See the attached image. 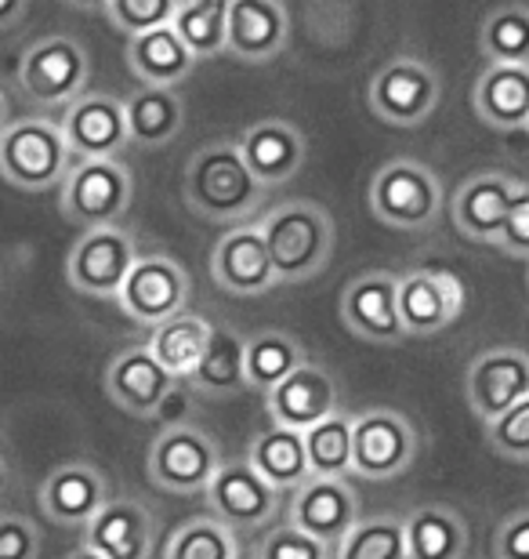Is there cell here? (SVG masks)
Masks as SVG:
<instances>
[{
    "label": "cell",
    "mask_w": 529,
    "mask_h": 559,
    "mask_svg": "<svg viewBox=\"0 0 529 559\" xmlns=\"http://www.w3.org/2000/svg\"><path fill=\"white\" fill-rule=\"evenodd\" d=\"M185 204L214 226H243L265 204L268 189L247 167L236 139L207 142L185 164Z\"/></svg>",
    "instance_id": "6da1fadb"
},
{
    "label": "cell",
    "mask_w": 529,
    "mask_h": 559,
    "mask_svg": "<svg viewBox=\"0 0 529 559\" xmlns=\"http://www.w3.org/2000/svg\"><path fill=\"white\" fill-rule=\"evenodd\" d=\"M262 237L279 284H309L330 265L334 218L312 200H287L276 211H268Z\"/></svg>",
    "instance_id": "7a4b0ae2"
},
{
    "label": "cell",
    "mask_w": 529,
    "mask_h": 559,
    "mask_svg": "<svg viewBox=\"0 0 529 559\" xmlns=\"http://www.w3.org/2000/svg\"><path fill=\"white\" fill-rule=\"evenodd\" d=\"M73 164L76 156L62 135V124L55 120L26 117L0 131V175L8 186L44 193L51 186H62Z\"/></svg>",
    "instance_id": "3957f363"
},
{
    "label": "cell",
    "mask_w": 529,
    "mask_h": 559,
    "mask_svg": "<svg viewBox=\"0 0 529 559\" xmlns=\"http://www.w3.org/2000/svg\"><path fill=\"white\" fill-rule=\"evenodd\" d=\"M438 207H443V182L421 160L396 156L370 178V211L381 226L424 233L438 222Z\"/></svg>",
    "instance_id": "277c9868"
},
{
    "label": "cell",
    "mask_w": 529,
    "mask_h": 559,
    "mask_svg": "<svg viewBox=\"0 0 529 559\" xmlns=\"http://www.w3.org/2000/svg\"><path fill=\"white\" fill-rule=\"evenodd\" d=\"M221 462V447L207 429L178 421L167 425L153 440L145 473H149V484L167 490V495H204Z\"/></svg>",
    "instance_id": "5b68a950"
},
{
    "label": "cell",
    "mask_w": 529,
    "mask_h": 559,
    "mask_svg": "<svg viewBox=\"0 0 529 559\" xmlns=\"http://www.w3.org/2000/svg\"><path fill=\"white\" fill-rule=\"evenodd\" d=\"M92 59L76 37H44L19 59V87L33 106H70L87 92Z\"/></svg>",
    "instance_id": "8992f818"
},
{
    "label": "cell",
    "mask_w": 529,
    "mask_h": 559,
    "mask_svg": "<svg viewBox=\"0 0 529 559\" xmlns=\"http://www.w3.org/2000/svg\"><path fill=\"white\" fill-rule=\"evenodd\" d=\"M370 109L392 128H418L435 114L438 98H443V76L435 73V66L424 59L402 55L381 66L370 81Z\"/></svg>",
    "instance_id": "52a82bcc"
},
{
    "label": "cell",
    "mask_w": 529,
    "mask_h": 559,
    "mask_svg": "<svg viewBox=\"0 0 529 559\" xmlns=\"http://www.w3.org/2000/svg\"><path fill=\"white\" fill-rule=\"evenodd\" d=\"M131 193V175L120 160H76L62 178V215L84 229L120 226Z\"/></svg>",
    "instance_id": "ba28073f"
},
{
    "label": "cell",
    "mask_w": 529,
    "mask_h": 559,
    "mask_svg": "<svg viewBox=\"0 0 529 559\" xmlns=\"http://www.w3.org/2000/svg\"><path fill=\"white\" fill-rule=\"evenodd\" d=\"M418 457V429L407 415L388 407L366 411L356 418L352 432V476L359 479H396Z\"/></svg>",
    "instance_id": "9c48e42d"
},
{
    "label": "cell",
    "mask_w": 529,
    "mask_h": 559,
    "mask_svg": "<svg viewBox=\"0 0 529 559\" xmlns=\"http://www.w3.org/2000/svg\"><path fill=\"white\" fill-rule=\"evenodd\" d=\"M139 259V240L123 226L84 229V237L73 243L70 259H65V280L84 295L117 298Z\"/></svg>",
    "instance_id": "30bf717a"
},
{
    "label": "cell",
    "mask_w": 529,
    "mask_h": 559,
    "mask_svg": "<svg viewBox=\"0 0 529 559\" xmlns=\"http://www.w3.org/2000/svg\"><path fill=\"white\" fill-rule=\"evenodd\" d=\"M189 295H193V284H189L185 265H178L171 254L153 251L134 262V270L123 280L117 301L134 323L156 328V323L185 312Z\"/></svg>",
    "instance_id": "8fae6325"
},
{
    "label": "cell",
    "mask_w": 529,
    "mask_h": 559,
    "mask_svg": "<svg viewBox=\"0 0 529 559\" xmlns=\"http://www.w3.org/2000/svg\"><path fill=\"white\" fill-rule=\"evenodd\" d=\"M341 320L363 342L399 345L410 334L399 317V276L385 270L359 273L341 290Z\"/></svg>",
    "instance_id": "7c38bea8"
},
{
    "label": "cell",
    "mask_w": 529,
    "mask_h": 559,
    "mask_svg": "<svg viewBox=\"0 0 529 559\" xmlns=\"http://www.w3.org/2000/svg\"><path fill=\"white\" fill-rule=\"evenodd\" d=\"M204 498H207V516L221 520L236 534L262 527V523L276 516L279 506V490L273 484H265L247 457L221 462L211 487L204 490Z\"/></svg>",
    "instance_id": "4fadbf2b"
},
{
    "label": "cell",
    "mask_w": 529,
    "mask_h": 559,
    "mask_svg": "<svg viewBox=\"0 0 529 559\" xmlns=\"http://www.w3.org/2000/svg\"><path fill=\"white\" fill-rule=\"evenodd\" d=\"M62 135L76 160H120L131 145L123 103L103 92H84L62 109Z\"/></svg>",
    "instance_id": "5bb4252c"
},
{
    "label": "cell",
    "mask_w": 529,
    "mask_h": 559,
    "mask_svg": "<svg viewBox=\"0 0 529 559\" xmlns=\"http://www.w3.org/2000/svg\"><path fill=\"white\" fill-rule=\"evenodd\" d=\"M185 378H175L167 367L149 353V345H131L123 349L106 371V393L112 404L123 407L134 418H160L167 396L182 385Z\"/></svg>",
    "instance_id": "9a60e30c"
},
{
    "label": "cell",
    "mask_w": 529,
    "mask_h": 559,
    "mask_svg": "<svg viewBox=\"0 0 529 559\" xmlns=\"http://www.w3.org/2000/svg\"><path fill=\"white\" fill-rule=\"evenodd\" d=\"M465 309V284L449 270H413L399 276V317L410 338L446 331Z\"/></svg>",
    "instance_id": "2e32d148"
},
{
    "label": "cell",
    "mask_w": 529,
    "mask_h": 559,
    "mask_svg": "<svg viewBox=\"0 0 529 559\" xmlns=\"http://www.w3.org/2000/svg\"><path fill=\"white\" fill-rule=\"evenodd\" d=\"M211 280L221 290H229V295H243V298L265 295V290H273L279 284L273 259H268L262 226L243 222V226H232L218 243H214Z\"/></svg>",
    "instance_id": "e0dca14e"
},
{
    "label": "cell",
    "mask_w": 529,
    "mask_h": 559,
    "mask_svg": "<svg viewBox=\"0 0 529 559\" xmlns=\"http://www.w3.org/2000/svg\"><path fill=\"white\" fill-rule=\"evenodd\" d=\"M465 393H468V407L476 411V418L493 421L529 396V356L522 349H508V345L482 353L479 360H471L468 367Z\"/></svg>",
    "instance_id": "ac0fdd59"
},
{
    "label": "cell",
    "mask_w": 529,
    "mask_h": 559,
    "mask_svg": "<svg viewBox=\"0 0 529 559\" xmlns=\"http://www.w3.org/2000/svg\"><path fill=\"white\" fill-rule=\"evenodd\" d=\"M356 520H359V495L352 479L309 476L294 490V498H290V523L312 534V538L326 542L330 549H337V542L352 531Z\"/></svg>",
    "instance_id": "d6986e66"
},
{
    "label": "cell",
    "mask_w": 529,
    "mask_h": 559,
    "mask_svg": "<svg viewBox=\"0 0 529 559\" xmlns=\"http://www.w3.org/2000/svg\"><path fill=\"white\" fill-rule=\"evenodd\" d=\"M519 189H522V182H515V178L504 171H479V175L465 178L454 193V204H449L460 237H468L476 243L497 240V233L504 226V218H508Z\"/></svg>",
    "instance_id": "ffe728a7"
},
{
    "label": "cell",
    "mask_w": 529,
    "mask_h": 559,
    "mask_svg": "<svg viewBox=\"0 0 529 559\" xmlns=\"http://www.w3.org/2000/svg\"><path fill=\"white\" fill-rule=\"evenodd\" d=\"M265 411H268V418H273V425L309 432L312 425H320L341 411L334 374L326 371V367L305 360L294 374H287L273 393H265Z\"/></svg>",
    "instance_id": "44dd1931"
},
{
    "label": "cell",
    "mask_w": 529,
    "mask_h": 559,
    "mask_svg": "<svg viewBox=\"0 0 529 559\" xmlns=\"http://www.w3.org/2000/svg\"><path fill=\"white\" fill-rule=\"evenodd\" d=\"M156 516L134 498H109L84 527V545L106 559H149L156 545Z\"/></svg>",
    "instance_id": "7402d4cb"
},
{
    "label": "cell",
    "mask_w": 529,
    "mask_h": 559,
    "mask_svg": "<svg viewBox=\"0 0 529 559\" xmlns=\"http://www.w3.org/2000/svg\"><path fill=\"white\" fill-rule=\"evenodd\" d=\"M290 19L284 0H232L225 51L240 62H268L287 48Z\"/></svg>",
    "instance_id": "603a6c76"
},
{
    "label": "cell",
    "mask_w": 529,
    "mask_h": 559,
    "mask_svg": "<svg viewBox=\"0 0 529 559\" xmlns=\"http://www.w3.org/2000/svg\"><path fill=\"white\" fill-rule=\"evenodd\" d=\"M236 145L265 189L290 182L305 164V135L290 120H257L236 135Z\"/></svg>",
    "instance_id": "cb8c5ba5"
},
{
    "label": "cell",
    "mask_w": 529,
    "mask_h": 559,
    "mask_svg": "<svg viewBox=\"0 0 529 559\" xmlns=\"http://www.w3.org/2000/svg\"><path fill=\"white\" fill-rule=\"evenodd\" d=\"M106 501H109L106 476L87 462L59 465L40 484V509L55 523H65V527H87Z\"/></svg>",
    "instance_id": "d4e9b609"
},
{
    "label": "cell",
    "mask_w": 529,
    "mask_h": 559,
    "mask_svg": "<svg viewBox=\"0 0 529 559\" xmlns=\"http://www.w3.org/2000/svg\"><path fill=\"white\" fill-rule=\"evenodd\" d=\"M476 114L497 131H522L529 124V66L490 62L476 84Z\"/></svg>",
    "instance_id": "484cf974"
},
{
    "label": "cell",
    "mask_w": 529,
    "mask_h": 559,
    "mask_svg": "<svg viewBox=\"0 0 529 559\" xmlns=\"http://www.w3.org/2000/svg\"><path fill=\"white\" fill-rule=\"evenodd\" d=\"M193 382L200 396L211 400H229L240 389H247V338L240 331L225 328V323H214L207 349L200 356L196 371L185 378Z\"/></svg>",
    "instance_id": "4316f807"
},
{
    "label": "cell",
    "mask_w": 529,
    "mask_h": 559,
    "mask_svg": "<svg viewBox=\"0 0 529 559\" xmlns=\"http://www.w3.org/2000/svg\"><path fill=\"white\" fill-rule=\"evenodd\" d=\"M128 66L145 87H178L193 73L196 55L185 48V40L178 37L175 26H160L131 37Z\"/></svg>",
    "instance_id": "83f0119b"
},
{
    "label": "cell",
    "mask_w": 529,
    "mask_h": 559,
    "mask_svg": "<svg viewBox=\"0 0 529 559\" xmlns=\"http://www.w3.org/2000/svg\"><path fill=\"white\" fill-rule=\"evenodd\" d=\"M247 462L257 468V476L276 490H298L312 476L305 432L287 429V425H268L251 440Z\"/></svg>",
    "instance_id": "f1b7e54d"
},
{
    "label": "cell",
    "mask_w": 529,
    "mask_h": 559,
    "mask_svg": "<svg viewBox=\"0 0 529 559\" xmlns=\"http://www.w3.org/2000/svg\"><path fill=\"white\" fill-rule=\"evenodd\" d=\"M128 114V139L142 150H156L178 139L185 124V103L175 87H139L131 98H123Z\"/></svg>",
    "instance_id": "f546056e"
},
{
    "label": "cell",
    "mask_w": 529,
    "mask_h": 559,
    "mask_svg": "<svg viewBox=\"0 0 529 559\" xmlns=\"http://www.w3.org/2000/svg\"><path fill=\"white\" fill-rule=\"evenodd\" d=\"M407 527V559H465L468 523L449 506H418L402 516Z\"/></svg>",
    "instance_id": "4dcf8cb0"
},
{
    "label": "cell",
    "mask_w": 529,
    "mask_h": 559,
    "mask_svg": "<svg viewBox=\"0 0 529 559\" xmlns=\"http://www.w3.org/2000/svg\"><path fill=\"white\" fill-rule=\"evenodd\" d=\"M211 328H214V323H207L204 317H196V312H178V317L156 323V328H153L149 353L175 378H189L196 371L200 356H204V349H207Z\"/></svg>",
    "instance_id": "1f68e13d"
},
{
    "label": "cell",
    "mask_w": 529,
    "mask_h": 559,
    "mask_svg": "<svg viewBox=\"0 0 529 559\" xmlns=\"http://www.w3.org/2000/svg\"><path fill=\"white\" fill-rule=\"evenodd\" d=\"M305 364V353L294 334L287 331H262L247 338V389L273 393L287 374H294Z\"/></svg>",
    "instance_id": "d6a6232c"
},
{
    "label": "cell",
    "mask_w": 529,
    "mask_h": 559,
    "mask_svg": "<svg viewBox=\"0 0 529 559\" xmlns=\"http://www.w3.org/2000/svg\"><path fill=\"white\" fill-rule=\"evenodd\" d=\"M352 432L356 418L348 415H330L326 421L312 425L305 432V451H309V468L312 476L323 479H352Z\"/></svg>",
    "instance_id": "836d02e7"
},
{
    "label": "cell",
    "mask_w": 529,
    "mask_h": 559,
    "mask_svg": "<svg viewBox=\"0 0 529 559\" xmlns=\"http://www.w3.org/2000/svg\"><path fill=\"white\" fill-rule=\"evenodd\" d=\"M334 559H407V527L402 516H359L352 531L337 542Z\"/></svg>",
    "instance_id": "e575fe53"
},
{
    "label": "cell",
    "mask_w": 529,
    "mask_h": 559,
    "mask_svg": "<svg viewBox=\"0 0 529 559\" xmlns=\"http://www.w3.org/2000/svg\"><path fill=\"white\" fill-rule=\"evenodd\" d=\"M232 0H182L175 15V33L185 40V48L200 59H214L225 51V29H229Z\"/></svg>",
    "instance_id": "d590c367"
},
{
    "label": "cell",
    "mask_w": 529,
    "mask_h": 559,
    "mask_svg": "<svg viewBox=\"0 0 529 559\" xmlns=\"http://www.w3.org/2000/svg\"><path fill=\"white\" fill-rule=\"evenodd\" d=\"M164 559H240V542L221 520L196 516L167 538Z\"/></svg>",
    "instance_id": "8d00e7d4"
},
{
    "label": "cell",
    "mask_w": 529,
    "mask_h": 559,
    "mask_svg": "<svg viewBox=\"0 0 529 559\" xmlns=\"http://www.w3.org/2000/svg\"><path fill=\"white\" fill-rule=\"evenodd\" d=\"M479 48L490 62L529 66V8L508 4L497 8L482 22Z\"/></svg>",
    "instance_id": "74e56055"
},
{
    "label": "cell",
    "mask_w": 529,
    "mask_h": 559,
    "mask_svg": "<svg viewBox=\"0 0 529 559\" xmlns=\"http://www.w3.org/2000/svg\"><path fill=\"white\" fill-rule=\"evenodd\" d=\"M178 8H182V0H109L106 15L128 37H139V33L171 26Z\"/></svg>",
    "instance_id": "f35d334b"
},
{
    "label": "cell",
    "mask_w": 529,
    "mask_h": 559,
    "mask_svg": "<svg viewBox=\"0 0 529 559\" xmlns=\"http://www.w3.org/2000/svg\"><path fill=\"white\" fill-rule=\"evenodd\" d=\"M486 440L501 457L529 462V396L508 407L504 415L486 421Z\"/></svg>",
    "instance_id": "ab89813d"
},
{
    "label": "cell",
    "mask_w": 529,
    "mask_h": 559,
    "mask_svg": "<svg viewBox=\"0 0 529 559\" xmlns=\"http://www.w3.org/2000/svg\"><path fill=\"white\" fill-rule=\"evenodd\" d=\"M254 559H334L330 545L312 538L294 523H284V527L268 531L262 542H257Z\"/></svg>",
    "instance_id": "60d3db41"
},
{
    "label": "cell",
    "mask_w": 529,
    "mask_h": 559,
    "mask_svg": "<svg viewBox=\"0 0 529 559\" xmlns=\"http://www.w3.org/2000/svg\"><path fill=\"white\" fill-rule=\"evenodd\" d=\"M40 531L19 512H0V559H37Z\"/></svg>",
    "instance_id": "b9f144b4"
},
{
    "label": "cell",
    "mask_w": 529,
    "mask_h": 559,
    "mask_svg": "<svg viewBox=\"0 0 529 559\" xmlns=\"http://www.w3.org/2000/svg\"><path fill=\"white\" fill-rule=\"evenodd\" d=\"M493 248L512 254V259H529V182H522L519 197H515L508 218H504V226L497 233V240H493Z\"/></svg>",
    "instance_id": "7bdbcfd3"
},
{
    "label": "cell",
    "mask_w": 529,
    "mask_h": 559,
    "mask_svg": "<svg viewBox=\"0 0 529 559\" xmlns=\"http://www.w3.org/2000/svg\"><path fill=\"white\" fill-rule=\"evenodd\" d=\"M493 559H529V509L512 512L493 534Z\"/></svg>",
    "instance_id": "ee69618b"
},
{
    "label": "cell",
    "mask_w": 529,
    "mask_h": 559,
    "mask_svg": "<svg viewBox=\"0 0 529 559\" xmlns=\"http://www.w3.org/2000/svg\"><path fill=\"white\" fill-rule=\"evenodd\" d=\"M29 0H0V29H11L26 19Z\"/></svg>",
    "instance_id": "f6af8a7d"
},
{
    "label": "cell",
    "mask_w": 529,
    "mask_h": 559,
    "mask_svg": "<svg viewBox=\"0 0 529 559\" xmlns=\"http://www.w3.org/2000/svg\"><path fill=\"white\" fill-rule=\"evenodd\" d=\"M65 4H73V8H84V11H95V8H103V11H106V4H109V0H65Z\"/></svg>",
    "instance_id": "bcb514c9"
},
{
    "label": "cell",
    "mask_w": 529,
    "mask_h": 559,
    "mask_svg": "<svg viewBox=\"0 0 529 559\" xmlns=\"http://www.w3.org/2000/svg\"><path fill=\"white\" fill-rule=\"evenodd\" d=\"M8 484H11V468H8V462H4V454H0V498H4Z\"/></svg>",
    "instance_id": "7dc6e473"
},
{
    "label": "cell",
    "mask_w": 529,
    "mask_h": 559,
    "mask_svg": "<svg viewBox=\"0 0 529 559\" xmlns=\"http://www.w3.org/2000/svg\"><path fill=\"white\" fill-rule=\"evenodd\" d=\"M65 559H106V556H103V552H95V549H87V545H81V549L70 552Z\"/></svg>",
    "instance_id": "c3c4849f"
},
{
    "label": "cell",
    "mask_w": 529,
    "mask_h": 559,
    "mask_svg": "<svg viewBox=\"0 0 529 559\" xmlns=\"http://www.w3.org/2000/svg\"><path fill=\"white\" fill-rule=\"evenodd\" d=\"M11 124V120H8V103H4V92H0V131H4Z\"/></svg>",
    "instance_id": "681fc988"
},
{
    "label": "cell",
    "mask_w": 529,
    "mask_h": 559,
    "mask_svg": "<svg viewBox=\"0 0 529 559\" xmlns=\"http://www.w3.org/2000/svg\"><path fill=\"white\" fill-rule=\"evenodd\" d=\"M526 131H529V124H526Z\"/></svg>",
    "instance_id": "f907efd6"
}]
</instances>
